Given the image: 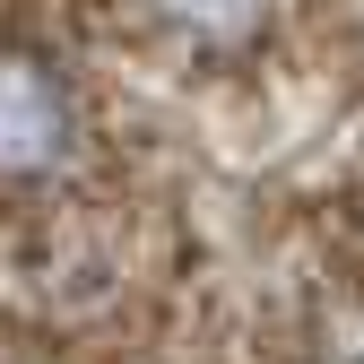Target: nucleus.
Listing matches in <instances>:
<instances>
[{
    "instance_id": "nucleus-1",
    "label": "nucleus",
    "mask_w": 364,
    "mask_h": 364,
    "mask_svg": "<svg viewBox=\"0 0 364 364\" xmlns=\"http://www.w3.org/2000/svg\"><path fill=\"white\" fill-rule=\"evenodd\" d=\"M87 156V105L61 61L0 43V191H61Z\"/></svg>"
},
{
    "instance_id": "nucleus-2",
    "label": "nucleus",
    "mask_w": 364,
    "mask_h": 364,
    "mask_svg": "<svg viewBox=\"0 0 364 364\" xmlns=\"http://www.w3.org/2000/svg\"><path fill=\"white\" fill-rule=\"evenodd\" d=\"M130 26L173 61L225 70V61H252L287 26V0H130Z\"/></svg>"
}]
</instances>
